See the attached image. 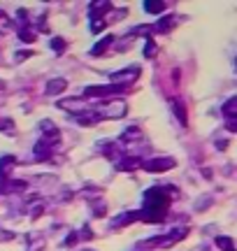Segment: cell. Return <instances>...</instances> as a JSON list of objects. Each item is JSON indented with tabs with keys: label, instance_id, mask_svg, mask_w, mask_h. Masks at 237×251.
I'll use <instances>...</instances> for the list:
<instances>
[{
	"label": "cell",
	"instance_id": "cell-1",
	"mask_svg": "<svg viewBox=\"0 0 237 251\" xmlns=\"http://www.w3.org/2000/svg\"><path fill=\"white\" fill-rule=\"evenodd\" d=\"M174 198H179L177 186H151L142 196V209H140V221L146 224H158L167 216V207Z\"/></svg>",
	"mask_w": 237,
	"mask_h": 251
},
{
	"label": "cell",
	"instance_id": "cell-2",
	"mask_svg": "<svg viewBox=\"0 0 237 251\" xmlns=\"http://www.w3.org/2000/svg\"><path fill=\"white\" fill-rule=\"evenodd\" d=\"M126 89H121V86H114V84H93V86H86L82 91V96L79 98L89 100V98H114V96H121Z\"/></svg>",
	"mask_w": 237,
	"mask_h": 251
},
{
	"label": "cell",
	"instance_id": "cell-3",
	"mask_svg": "<svg viewBox=\"0 0 237 251\" xmlns=\"http://www.w3.org/2000/svg\"><path fill=\"white\" fill-rule=\"evenodd\" d=\"M100 119H121L128 114V102L123 98H112L110 102H105L100 109H95Z\"/></svg>",
	"mask_w": 237,
	"mask_h": 251
},
{
	"label": "cell",
	"instance_id": "cell-4",
	"mask_svg": "<svg viewBox=\"0 0 237 251\" xmlns=\"http://www.w3.org/2000/svg\"><path fill=\"white\" fill-rule=\"evenodd\" d=\"M140 65H130V68H123V70H117L110 75V84L114 86H121V89H128V84H133V81L140 77Z\"/></svg>",
	"mask_w": 237,
	"mask_h": 251
},
{
	"label": "cell",
	"instance_id": "cell-5",
	"mask_svg": "<svg viewBox=\"0 0 237 251\" xmlns=\"http://www.w3.org/2000/svg\"><path fill=\"white\" fill-rule=\"evenodd\" d=\"M174 165H177L174 158H170V156H158V158H149V161L142 163V170L151 172V175H161V172L172 170Z\"/></svg>",
	"mask_w": 237,
	"mask_h": 251
},
{
	"label": "cell",
	"instance_id": "cell-6",
	"mask_svg": "<svg viewBox=\"0 0 237 251\" xmlns=\"http://www.w3.org/2000/svg\"><path fill=\"white\" fill-rule=\"evenodd\" d=\"M118 142L123 144V147H128V149H135L137 144H144V133H142V128L130 126V128H126V130L121 133Z\"/></svg>",
	"mask_w": 237,
	"mask_h": 251
},
{
	"label": "cell",
	"instance_id": "cell-7",
	"mask_svg": "<svg viewBox=\"0 0 237 251\" xmlns=\"http://www.w3.org/2000/svg\"><path fill=\"white\" fill-rule=\"evenodd\" d=\"M40 140L47 144H51V147H56V144L61 142V130H58V126H54L51 121H42L40 124Z\"/></svg>",
	"mask_w": 237,
	"mask_h": 251
},
{
	"label": "cell",
	"instance_id": "cell-8",
	"mask_svg": "<svg viewBox=\"0 0 237 251\" xmlns=\"http://www.w3.org/2000/svg\"><path fill=\"white\" fill-rule=\"evenodd\" d=\"M26 188H28V181H24V179H0V196L21 193Z\"/></svg>",
	"mask_w": 237,
	"mask_h": 251
},
{
	"label": "cell",
	"instance_id": "cell-9",
	"mask_svg": "<svg viewBox=\"0 0 237 251\" xmlns=\"http://www.w3.org/2000/svg\"><path fill=\"white\" fill-rule=\"evenodd\" d=\"M110 12H112V2H105V0H100V2H91V5H89V17H91V21L107 19Z\"/></svg>",
	"mask_w": 237,
	"mask_h": 251
},
{
	"label": "cell",
	"instance_id": "cell-10",
	"mask_svg": "<svg viewBox=\"0 0 237 251\" xmlns=\"http://www.w3.org/2000/svg\"><path fill=\"white\" fill-rule=\"evenodd\" d=\"M51 156H54V147L42 142V140H37L35 147H33V158H35L37 163H45V161H49Z\"/></svg>",
	"mask_w": 237,
	"mask_h": 251
},
{
	"label": "cell",
	"instance_id": "cell-11",
	"mask_svg": "<svg viewBox=\"0 0 237 251\" xmlns=\"http://www.w3.org/2000/svg\"><path fill=\"white\" fill-rule=\"evenodd\" d=\"M140 221V209H133V212H121L118 216L112 219V228H126V226Z\"/></svg>",
	"mask_w": 237,
	"mask_h": 251
},
{
	"label": "cell",
	"instance_id": "cell-12",
	"mask_svg": "<svg viewBox=\"0 0 237 251\" xmlns=\"http://www.w3.org/2000/svg\"><path fill=\"white\" fill-rule=\"evenodd\" d=\"M142 158H140V156H123V158H121V161H117V170L118 172H133V170H140V168H142Z\"/></svg>",
	"mask_w": 237,
	"mask_h": 251
},
{
	"label": "cell",
	"instance_id": "cell-13",
	"mask_svg": "<svg viewBox=\"0 0 237 251\" xmlns=\"http://www.w3.org/2000/svg\"><path fill=\"white\" fill-rule=\"evenodd\" d=\"M58 107L61 109H68L70 114H79V112H86V100L84 98H72V100H61L58 102Z\"/></svg>",
	"mask_w": 237,
	"mask_h": 251
},
{
	"label": "cell",
	"instance_id": "cell-14",
	"mask_svg": "<svg viewBox=\"0 0 237 251\" xmlns=\"http://www.w3.org/2000/svg\"><path fill=\"white\" fill-rule=\"evenodd\" d=\"M74 124H79V126H95V124H100L102 119L98 112H91V109H86V112H79V114H74L72 117Z\"/></svg>",
	"mask_w": 237,
	"mask_h": 251
},
{
	"label": "cell",
	"instance_id": "cell-15",
	"mask_svg": "<svg viewBox=\"0 0 237 251\" xmlns=\"http://www.w3.org/2000/svg\"><path fill=\"white\" fill-rule=\"evenodd\" d=\"M174 26H177V17H174V14H167V17L158 19L154 26H151V30H154V33H170Z\"/></svg>",
	"mask_w": 237,
	"mask_h": 251
},
{
	"label": "cell",
	"instance_id": "cell-16",
	"mask_svg": "<svg viewBox=\"0 0 237 251\" xmlns=\"http://www.w3.org/2000/svg\"><path fill=\"white\" fill-rule=\"evenodd\" d=\"M170 109H172V114L177 117V121L182 126L189 124V117H186V105L182 102V98H170Z\"/></svg>",
	"mask_w": 237,
	"mask_h": 251
},
{
	"label": "cell",
	"instance_id": "cell-17",
	"mask_svg": "<svg viewBox=\"0 0 237 251\" xmlns=\"http://www.w3.org/2000/svg\"><path fill=\"white\" fill-rule=\"evenodd\" d=\"M65 89H68V79H63V77H54V79L47 81L45 93L47 96H61Z\"/></svg>",
	"mask_w": 237,
	"mask_h": 251
},
{
	"label": "cell",
	"instance_id": "cell-18",
	"mask_svg": "<svg viewBox=\"0 0 237 251\" xmlns=\"http://www.w3.org/2000/svg\"><path fill=\"white\" fill-rule=\"evenodd\" d=\"M14 165H17V156H9V153L0 156V179H9Z\"/></svg>",
	"mask_w": 237,
	"mask_h": 251
},
{
	"label": "cell",
	"instance_id": "cell-19",
	"mask_svg": "<svg viewBox=\"0 0 237 251\" xmlns=\"http://www.w3.org/2000/svg\"><path fill=\"white\" fill-rule=\"evenodd\" d=\"M26 242H28L26 251H42L45 249V235L42 233H30L26 237Z\"/></svg>",
	"mask_w": 237,
	"mask_h": 251
},
{
	"label": "cell",
	"instance_id": "cell-20",
	"mask_svg": "<svg viewBox=\"0 0 237 251\" xmlns=\"http://www.w3.org/2000/svg\"><path fill=\"white\" fill-rule=\"evenodd\" d=\"M114 40H117L114 35H105L100 42H98V45L91 49V56H95V58H98V56H102L105 51H107V49H110V47H114Z\"/></svg>",
	"mask_w": 237,
	"mask_h": 251
},
{
	"label": "cell",
	"instance_id": "cell-21",
	"mask_svg": "<svg viewBox=\"0 0 237 251\" xmlns=\"http://www.w3.org/2000/svg\"><path fill=\"white\" fill-rule=\"evenodd\" d=\"M142 7H144L146 14H163L167 9V2H163V0H146Z\"/></svg>",
	"mask_w": 237,
	"mask_h": 251
},
{
	"label": "cell",
	"instance_id": "cell-22",
	"mask_svg": "<svg viewBox=\"0 0 237 251\" xmlns=\"http://www.w3.org/2000/svg\"><path fill=\"white\" fill-rule=\"evenodd\" d=\"M221 112H223V117L228 119V121L237 119V96H233L230 100H226V102H223V107H221Z\"/></svg>",
	"mask_w": 237,
	"mask_h": 251
},
{
	"label": "cell",
	"instance_id": "cell-23",
	"mask_svg": "<svg viewBox=\"0 0 237 251\" xmlns=\"http://www.w3.org/2000/svg\"><path fill=\"white\" fill-rule=\"evenodd\" d=\"M98 149H102V156H107V158H112V161H117V158H118V149H117V144H114V142H100V144H98Z\"/></svg>",
	"mask_w": 237,
	"mask_h": 251
},
{
	"label": "cell",
	"instance_id": "cell-24",
	"mask_svg": "<svg viewBox=\"0 0 237 251\" xmlns=\"http://www.w3.org/2000/svg\"><path fill=\"white\" fill-rule=\"evenodd\" d=\"M19 37H21V42L30 45V42H35V40H37V33H35V28L24 26V28H19Z\"/></svg>",
	"mask_w": 237,
	"mask_h": 251
},
{
	"label": "cell",
	"instance_id": "cell-25",
	"mask_svg": "<svg viewBox=\"0 0 237 251\" xmlns=\"http://www.w3.org/2000/svg\"><path fill=\"white\" fill-rule=\"evenodd\" d=\"M12 28H14V24H12V19H9L7 14H5V12L0 9V35H7V33L12 30Z\"/></svg>",
	"mask_w": 237,
	"mask_h": 251
},
{
	"label": "cell",
	"instance_id": "cell-26",
	"mask_svg": "<svg viewBox=\"0 0 237 251\" xmlns=\"http://www.w3.org/2000/svg\"><path fill=\"white\" fill-rule=\"evenodd\" d=\"M216 247H219V249H223V251H237L235 249V242H233L230 237H226V235H219V237H216Z\"/></svg>",
	"mask_w": 237,
	"mask_h": 251
},
{
	"label": "cell",
	"instance_id": "cell-27",
	"mask_svg": "<svg viewBox=\"0 0 237 251\" xmlns=\"http://www.w3.org/2000/svg\"><path fill=\"white\" fill-rule=\"evenodd\" d=\"M45 209H47V202H33L30 209H28V214H30V219L35 221V219H40V216L45 214Z\"/></svg>",
	"mask_w": 237,
	"mask_h": 251
},
{
	"label": "cell",
	"instance_id": "cell-28",
	"mask_svg": "<svg viewBox=\"0 0 237 251\" xmlns=\"http://www.w3.org/2000/svg\"><path fill=\"white\" fill-rule=\"evenodd\" d=\"M0 133H5V135H14V121L7 117H0Z\"/></svg>",
	"mask_w": 237,
	"mask_h": 251
},
{
	"label": "cell",
	"instance_id": "cell-29",
	"mask_svg": "<svg viewBox=\"0 0 237 251\" xmlns=\"http://www.w3.org/2000/svg\"><path fill=\"white\" fill-rule=\"evenodd\" d=\"M49 45H51V49H54L56 54H63L65 49H68V42H65L63 37H54V40H51Z\"/></svg>",
	"mask_w": 237,
	"mask_h": 251
},
{
	"label": "cell",
	"instance_id": "cell-30",
	"mask_svg": "<svg viewBox=\"0 0 237 251\" xmlns=\"http://www.w3.org/2000/svg\"><path fill=\"white\" fill-rule=\"evenodd\" d=\"M130 45H133V35L121 37V42L114 40V49H117V51H126V49H130Z\"/></svg>",
	"mask_w": 237,
	"mask_h": 251
},
{
	"label": "cell",
	"instance_id": "cell-31",
	"mask_svg": "<svg viewBox=\"0 0 237 251\" xmlns=\"http://www.w3.org/2000/svg\"><path fill=\"white\" fill-rule=\"evenodd\" d=\"M156 51H158V49H156V42L151 40V37H146V45H144V58H154Z\"/></svg>",
	"mask_w": 237,
	"mask_h": 251
},
{
	"label": "cell",
	"instance_id": "cell-32",
	"mask_svg": "<svg viewBox=\"0 0 237 251\" xmlns=\"http://www.w3.org/2000/svg\"><path fill=\"white\" fill-rule=\"evenodd\" d=\"M105 214H107V205H105V202H95V205H93V216H95V219H102Z\"/></svg>",
	"mask_w": 237,
	"mask_h": 251
},
{
	"label": "cell",
	"instance_id": "cell-33",
	"mask_svg": "<svg viewBox=\"0 0 237 251\" xmlns=\"http://www.w3.org/2000/svg\"><path fill=\"white\" fill-rule=\"evenodd\" d=\"M107 26V21L105 19H98V21H91V33H100L102 28Z\"/></svg>",
	"mask_w": 237,
	"mask_h": 251
},
{
	"label": "cell",
	"instance_id": "cell-34",
	"mask_svg": "<svg viewBox=\"0 0 237 251\" xmlns=\"http://www.w3.org/2000/svg\"><path fill=\"white\" fill-rule=\"evenodd\" d=\"M79 242V233H70L68 237H65V242H63V247H74V244Z\"/></svg>",
	"mask_w": 237,
	"mask_h": 251
},
{
	"label": "cell",
	"instance_id": "cell-35",
	"mask_svg": "<svg viewBox=\"0 0 237 251\" xmlns=\"http://www.w3.org/2000/svg\"><path fill=\"white\" fill-rule=\"evenodd\" d=\"M33 56V51H17V56H14V61L17 63H24L26 58H30Z\"/></svg>",
	"mask_w": 237,
	"mask_h": 251
},
{
	"label": "cell",
	"instance_id": "cell-36",
	"mask_svg": "<svg viewBox=\"0 0 237 251\" xmlns=\"http://www.w3.org/2000/svg\"><path fill=\"white\" fill-rule=\"evenodd\" d=\"M79 237H82V240H91V237H93V230H89V228H84L82 233H79Z\"/></svg>",
	"mask_w": 237,
	"mask_h": 251
},
{
	"label": "cell",
	"instance_id": "cell-37",
	"mask_svg": "<svg viewBox=\"0 0 237 251\" xmlns=\"http://www.w3.org/2000/svg\"><path fill=\"white\" fill-rule=\"evenodd\" d=\"M228 130H230V133H237V119L228 121Z\"/></svg>",
	"mask_w": 237,
	"mask_h": 251
},
{
	"label": "cell",
	"instance_id": "cell-38",
	"mask_svg": "<svg viewBox=\"0 0 237 251\" xmlns=\"http://www.w3.org/2000/svg\"><path fill=\"white\" fill-rule=\"evenodd\" d=\"M0 89H5V81H2V79H0Z\"/></svg>",
	"mask_w": 237,
	"mask_h": 251
},
{
	"label": "cell",
	"instance_id": "cell-39",
	"mask_svg": "<svg viewBox=\"0 0 237 251\" xmlns=\"http://www.w3.org/2000/svg\"><path fill=\"white\" fill-rule=\"evenodd\" d=\"M235 65H237V61H235Z\"/></svg>",
	"mask_w": 237,
	"mask_h": 251
},
{
	"label": "cell",
	"instance_id": "cell-40",
	"mask_svg": "<svg viewBox=\"0 0 237 251\" xmlns=\"http://www.w3.org/2000/svg\"><path fill=\"white\" fill-rule=\"evenodd\" d=\"M140 251H142V249H140Z\"/></svg>",
	"mask_w": 237,
	"mask_h": 251
}]
</instances>
